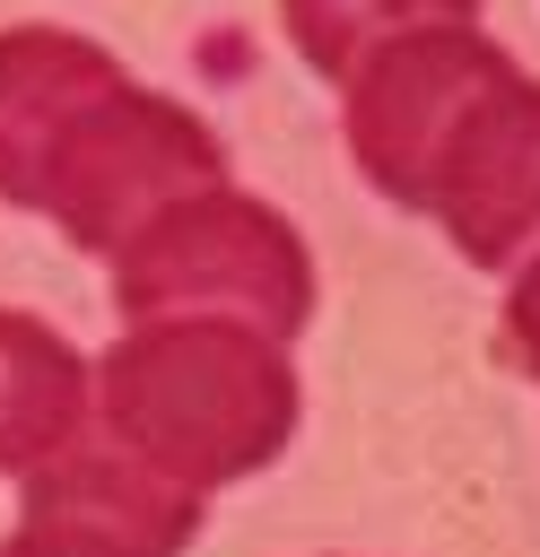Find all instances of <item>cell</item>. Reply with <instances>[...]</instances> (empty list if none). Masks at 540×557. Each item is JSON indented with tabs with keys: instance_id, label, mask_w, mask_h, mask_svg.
I'll list each match as a JSON object with an SVG mask.
<instances>
[{
	"instance_id": "obj_8",
	"label": "cell",
	"mask_w": 540,
	"mask_h": 557,
	"mask_svg": "<svg viewBox=\"0 0 540 557\" xmlns=\"http://www.w3.org/2000/svg\"><path fill=\"white\" fill-rule=\"evenodd\" d=\"M453 17H479V0H279V26L287 44L305 52V70H322L331 87L392 35L409 26H453Z\"/></svg>"
},
{
	"instance_id": "obj_7",
	"label": "cell",
	"mask_w": 540,
	"mask_h": 557,
	"mask_svg": "<svg viewBox=\"0 0 540 557\" xmlns=\"http://www.w3.org/2000/svg\"><path fill=\"white\" fill-rule=\"evenodd\" d=\"M87 418H96L87 357L52 322L0 305V479H26L52 453H70L87 435Z\"/></svg>"
},
{
	"instance_id": "obj_5",
	"label": "cell",
	"mask_w": 540,
	"mask_h": 557,
	"mask_svg": "<svg viewBox=\"0 0 540 557\" xmlns=\"http://www.w3.org/2000/svg\"><path fill=\"white\" fill-rule=\"evenodd\" d=\"M122 61L70 26H9L0 35V200L35 209L44 157L70 131V113L113 78Z\"/></svg>"
},
{
	"instance_id": "obj_10",
	"label": "cell",
	"mask_w": 540,
	"mask_h": 557,
	"mask_svg": "<svg viewBox=\"0 0 540 557\" xmlns=\"http://www.w3.org/2000/svg\"><path fill=\"white\" fill-rule=\"evenodd\" d=\"M496 357L514 366V374H531L540 383V252L514 270V287H505V322H496Z\"/></svg>"
},
{
	"instance_id": "obj_3",
	"label": "cell",
	"mask_w": 540,
	"mask_h": 557,
	"mask_svg": "<svg viewBox=\"0 0 540 557\" xmlns=\"http://www.w3.org/2000/svg\"><path fill=\"white\" fill-rule=\"evenodd\" d=\"M200 183H226L218 131L192 104H174V96L139 87L131 70H113L70 113V131L52 139L44 183H35V218H52L61 244L113 261L122 235H139L165 200H183Z\"/></svg>"
},
{
	"instance_id": "obj_1",
	"label": "cell",
	"mask_w": 540,
	"mask_h": 557,
	"mask_svg": "<svg viewBox=\"0 0 540 557\" xmlns=\"http://www.w3.org/2000/svg\"><path fill=\"white\" fill-rule=\"evenodd\" d=\"M296 409L305 392H296L287 339L218 313L131 322L96 366L105 444H122L131 461H148L192 496L270 470L296 435Z\"/></svg>"
},
{
	"instance_id": "obj_2",
	"label": "cell",
	"mask_w": 540,
	"mask_h": 557,
	"mask_svg": "<svg viewBox=\"0 0 540 557\" xmlns=\"http://www.w3.org/2000/svg\"><path fill=\"white\" fill-rule=\"evenodd\" d=\"M113 305H122V322L218 313V322L296 339L314 313V252L270 200H253L235 183H200V191L165 200L139 235L113 244Z\"/></svg>"
},
{
	"instance_id": "obj_6",
	"label": "cell",
	"mask_w": 540,
	"mask_h": 557,
	"mask_svg": "<svg viewBox=\"0 0 540 557\" xmlns=\"http://www.w3.org/2000/svg\"><path fill=\"white\" fill-rule=\"evenodd\" d=\"M26 505H52V513H78L148 557H183L192 531H200V496L157 479L148 461H131L122 444L105 435H78L70 453H52L44 470H26Z\"/></svg>"
},
{
	"instance_id": "obj_9",
	"label": "cell",
	"mask_w": 540,
	"mask_h": 557,
	"mask_svg": "<svg viewBox=\"0 0 540 557\" xmlns=\"http://www.w3.org/2000/svg\"><path fill=\"white\" fill-rule=\"evenodd\" d=\"M0 557H148V548H131V540H113V531H96V522H78V513L26 505V522L0 540Z\"/></svg>"
},
{
	"instance_id": "obj_4",
	"label": "cell",
	"mask_w": 540,
	"mask_h": 557,
	"mask_svg": "<svg viewBox=\"0 0 540 557\" xmlns=\"http://www.w3.org/2000/svg\"><path fill=\"white\" fill-rule=\"evenodd\" d=\"M409 209L435 218L479 270H523L540 252V78H523V61L488 70L462 96L418 165Z\"/></svg>"
}]
</instances>
